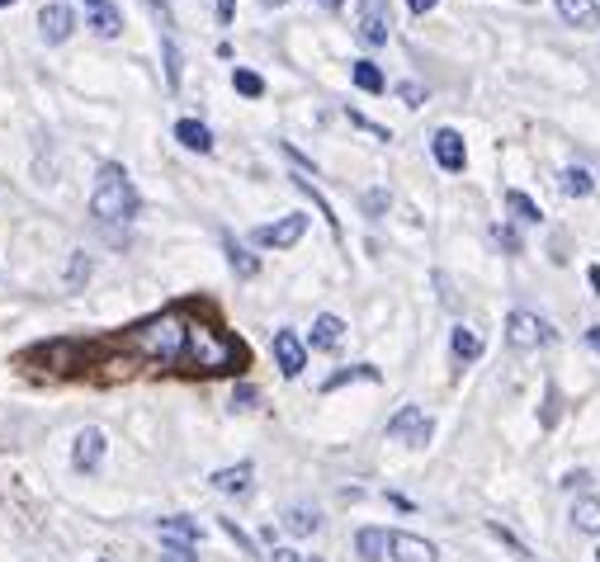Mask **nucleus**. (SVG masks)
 Segmentation results:
<instances>
[{
  "label": "nucleus",
  "instance_id": "nucleus-1",
  "mask_svg": "<svg viewBox=\"0 0 600 562\" xmlns=\"http://www.w3.org/2000/svg\"><path fill=\"white\" fill-rule=\"evenodd\" d=\"M129 346L137 355H147L152 364H180L185 350H189V322L180 317V312H162V317L137 326V331L129 336Z\"/></svg>",
  "mask_w": 600,
  "mask_h": 562
},
{
  "label": "nucleus",
  "instance_id": "nucleus-2",
  "mask_svg": "<svg viewBox=\"0 0 600 562\" xmlns=\"http://www.w3.org/2000/svg\"><path fill=\"white\" fill-rule=\"evenodd\" d=\"M90 217L104 227L137 217V190L123 166H114V161L100 166V180H95V194H90Z\"/></svg>",
  "mask_w": 600,
  "mask_h": 562
},
{
  "label": "nucleus",
  "instance_id": "nucleus-3",
  "mask_svg": "<svg viewBox=\"0 0 600 562\" xmlns=\"http://www.w3.org/2000/svg\"><path fill=\"white\" fill-rule=\"evenodd\" d=\"M236 355H242V350H236L232 340L218 336L213 326H195V322H189V350H185V359H189L195 369L218 373V369H227Z\"/></svg>",
  "mask_w": 600,
  "mask_h": 562
},
{
  "label": "nucleus",
  "instance_id": "nucleus-4",
  "mask_svg": "<svg viewBox=\"0 0 600 562\" xmlns=\"http://www.w3.org/2000/svg\"><path fill=\"white\" fill-rule=\"evenodd\" d=\"M142 5L152 10V20L156 29H162V57H166V86L176 90L180 86V67H185V57H180V24H176V10H170V0H142Z\"/></svg>",
  "mask_w": 600,
  "mask_h": 562
},
{
  "label": "nucleus",
  "instance_id": "nucleus-5",
  "mask_svg": "<svg viewBox=\"0 0 600 562\" xmlns=\"http://www.w3.org/2000/svg\"><path fill=\"white\" fill-rule=\"evenodd\" d=\"M507 340L515 350H534V346H548V340H554V326H548L544 317H534V312H511Z\"/></svg>",
  "mask_w": 600,
  "mask_h": 562
},
{
  "label": "nucleus",
  "instance_id": "nucleus-6",
  "mask_svg": "<svg viewBox=\"0 0 600 562\" xmlns=\"http://www.w3.org/2000/svg\"><path fill=\"white\" fill-rule=\"evenodd\" d=\"M392 34V10L388 0H359V43H369V48H384Z\"/></svg>",
  "mask_w": 600,
  "mask_h": 562
},
{
  "label": "nucleus",
  "instance_id": "nucleus-7",
  "mask_svg": "<svg viewBox=\"0 0 600 562\" xmlns=\"http://www.w3.org/2000/svg\"><path fill=\"white\" fill-rule=\"evenodd\" d=\"M431 430H435V426H431V416H425L421 407H402L398 416L388 420V435H392V440H407V445H416V449L431 440Z\"/></svg>",
  "mask_w": 600,
  "mask_h": 562
},
{
  "label": "nucleus",
  "instance_id": "nucleus-8",
  "mask_svg": "<svg viewBox=\"0 0 600 562\" xmlns=\"http://www.w3.org/2000/svg\"><path fill=\"white\" fill-rule=\"evenodd\" d=\"M303 232H308V217L303 213H289V217H279V223H270V227H256V241L284 251V246H293Z\"/></svg>",
  "mask_w": 600,
  "mask_h": 562
},
{
  "label": "nucleus",
  "instance_id": "nucleus-9",
  "mask_svg": "<svg viewBox=\"0 0 600 562\" xmlns=\"http://www.w3.org/2000/svg\"><path fill=\"white\" fill-rule=\"evenodd\" d=\"M86 5V29H95L100 38H119L123 34V14L114 0H81Z\"/></svg>",
  "mask_w": 600,
  "mask_h": 562
},
{
  "label": "nucleus",
  "instance_id": "nucleus-10",
  "mask_svg": "<svg viewBox=\"0 0 600 562\" xmlns=\"http://www.w3.org/2000/svg\"><path fill=\"white\" fill-rule=\"evenodd\" d=\"M275 364L284 379H298L308 364V350H303V340H298L293 331H275Z\"/></svg>",
  "mask_w": 600,
  "mask_h": 562
},
{
  "label": "nucleus",
  "instance_id": "nucleus-11",
  "mask_svg": "<svg viewBox=\"0 0 600 562\" xmlns=\"http://www.w3.org/2000/svg\"><path fill=\"white\" fill-rule=\"evenodd\" d=\"M100 459H104V430L86 426L81 435H76V449H71V468H76V473H95V468H100Z\"/></svg>",
  "mask_w": 600,
  "mask_h": 562
},
{
  "label": "nucleus",
  "instance_id": "nucleus-12",
  "mask_svg": "<svg viewBox=\"0 0 600 562\" xmlns=\"http://www.w3.org/2000/svg\"><path fill=\"white\" fill-rule=\"evenodd\" d=\"M431 151H435V161L445 166V170H464L468 166V151H464V137L454 133V128H440L431 137Z\"/></svg>",
  "mask_w": 600,
  "mask_h": 562
},
{
  "label": "nucleus",
  "instance_id": "nucleus-13",
  "mask_svg": "<svg viewBox=\"0 0 600 562\" xmlns=\"http://www.w3.org/2000/svg\"><path fill=\"white\" fill-rule=\"evenodd\" d=\"M388 553L398 558V562H440L435 543H431V539H421V535H392Z\"/></svg>",
  "mask_w": 600,
  "mask_h": 562
},
{
  "label": "nucleus",
  "instance_id": "nucleus-14",
  "mask_svg": "<svg viewBox=\"0 0 600 562\" xmlns=\"http://www.w3.org/2000/svg\"><path fill=\"white\" fill-rule=\"evenodd\" d=\"M38 29H43V38H47V43H67V38H71V29H76V14H71L67 5H43Z\"/></svg>",
  "mask_w": 600,
  "mask_h": 562
},
{
  "label": "nucleus",
  "instance_id": "nucleus-15",
  "mask_svg": "<svg viewBox=\"0 0 600 562\" xmlns=\"http://www.w3.org/2000/svg\"><path fill=\"white\" fill-rule=\"evenodd\" d=\"M156 535H162V543H170V549H195L199 525L185 520V515H170V520H156Z\"/></svg>",
  "mask_w": 600,
  "mask_h": 562
},
{
  "label": "nucleus",
  "instance_id": "nucleus-16",
  "mask_svg": "<svg viewBox=\"0 0 600 562\" xmlns=\"http://www.w3.org/2000/svg\"><path fill=\"white\" fill-rule=\"evenodd\" d=\"M558 5V14L573 29H600V5L596 0H554Z\"/></svg>",
  "mask_w": 600,
  "mask_h": 562
},
{
  "label": "nucleus",
  "instance_id": "nucleus-17",
  "mask_svg": "<svg viewBox=\"0 0 600 562\" xmlns=\"http://www.w3.org/2000/svg\"><path fill=\"white\" fill-rule=\"evenodd\" d=\"M251 477H256V468H251V463H236V468L213 473V487L223 492V496H246V492H251Z\"/></svg>",
  "mask_w": 600,
  "mask_h": 562
},
{
  "label": "nucleus",
  "instance_id": "nucleus-18",
  "mask_svg": "<svg viewBox=\"0 0 600 562\" xmlns=\"http://www.w3.org/2000/svg\"><path fill=\"white\" fill-rule=\"evenodd\" d=\"M388 543H392L388 529H359V535H355V549H359V558H365V562H384Z\"/></svg>",
  "mask_w": 600,
  "mask_h": 562
},
{
  "label": "nucleus",
  "instance_id": "nucleus-19",
  "mask_svg": "<svg viewBox=\"0 0 600 562\" xmlns=\"http://www.w3.org/2000/svg\"><path fill=\"white\" fill-rule=\"evenodd\" d=\"M341 336H345V322L331 317V312H322V317L312 322V346H318V350H336Z\"/></svg>",
  "mask_w": 600,
  "mask_h": 562
},
{
  "label": "nucleus",
  "instance_id": "nucleus-20",
  "mask_svg": "<svg viewBox=\"0 0 600 562\" xmlns=\"http://www.w3.org/2000/svg\"><path fill=\"white\" fill-rule=\"evenodd\" d=\"M176 137H180V147H189V151H213V133L203 128L199 119H180L176 123Z\"/></svg>",
  "mask_w": 600,
  "mask_h": 562
},
{
  "label": "nucleus",
  "instance_id": "nucleus-21",
  "mask_svg": "<svg viewBox=\"0 0 600 562\" xmlns=\"http://www.w3.org/2000/svg\"><path fill=\"white\" fill-rule=\"evenodd\" d=\"M449 350H454V359H459V364H473V359L482 355V340H478V331H468V326H454Z\"/></svg>",
  "mask_w": 600,
  "mask_h": 562
},
{
  "label": "nucleus",
  "instance_id": "nucleus-22",
  "mask_svg": "<svg viewBox=\"0 0 600 562\" xmlns=\"http://www.w3.org/2000/svg\"><path fill=\"white\" fill-rule=\"evenodd\" d=\"M558 184H563V194H573V199H587V194L596 190V180H591L581 166H567L563 176H558Z\"/></svg>",
  "mask_w": 600,
  "mask_h": 562
},
{
  "label": "nucleus",
  "instance_id": "nucleus-23",
  "mask_svg": "<svg viewBox=\"0 0 600 562\" xmlns=\"http://www.w3.org/2000/svg\"><path fill=\"white\" fill-rule=\"evenodd\" d=\"M573 525L581 529V535H600V502H591V496H587V502H577L573 506Z\"/></svg>",
  "mask_w": 600,
  "mask_h": 562
},
{
  "label": "nucleus",
  "instance_id": "nucleus-24",
  "mask_svg": "<svg viewBox=\"0 0 600 562\" xmlns=\"http://www.w3.org/2000/svg\"><path fill=\"white\" fill-rule=\"evenodd\" d=\"M359 379H365V383H378V369H374V364H355V369H341L336 379H326L322 387H326V393H336V387H345V383H359Z\"/></svg>",
  "mask_w": 600,
  "mask_h": 562
},
{
  "label": "nucleus",
  "instance_id": "nucleus-25",
  "mask_svg": "<svg viewBox=\"0 0 600 562\" xmlns=\"http://www.w3.org/2000/svg\"><path fill=\"white\" fill-rule=\"evenodd\" d=\"M284 525H289V535H318V510H308V506H293L289 515H284Z\"/></svg>",
  "mask_w": 600,
  "mask_h": 562
},
{
  "label": "nucleus",
  "instance_id": "nucleus-26",
  "mask_svg": "<svg viewBox=\"0 0 600 562\" xmlns=\"http://www.w3.org/2000/svg\"><path fill=\"white\" fill-rule=\"evenodd\" d=\"M507 204H511V213L520 217V223H540V217H544V213H540V204H534L530 194H520V190H511V194H507Z\"/></svg>",
  "mask_w": 600,
  "mask_h": 562
},
{
  "label": "nucleus",
  "instance_id": "nucleus-27",
  "mask_svg": "<svg viewBox=\"0 0 600 562\" xmlns=\"http://www.w3.org/2000/svg\"><path fill=\"white\" fill-rule=\"evenodd\" d=\"M355 86L369 90V95H378V90H384V71H378L374 61H355Z\"/></svg>",
  "mask_w": 600,
  "mask_h": 562
},
{
  "label": "nucleus",
  "instance_id": "nucleus-28",
  "mask_svg": "<svg viewBox=\"0 0 600 562\" xmlns=\"http://www.w3.org/2000/svg\"><path fill=\"white\" fill-rule=\"evenodd\" d=\"M232 86L242 90L246 100H260V95H265V81H260L256 71H246V67H236V71H232Z\"/></svg>",
  "mask_w": 600,
  "mask_h": 562
},
{
  "label": "nucleus",
  "instance_id": "nucleus-29",
  "mask_svg": "<svg viewBox=\"0 0 600 562\" xmlns=\"http://www.w3.org/2000/svg\"><path fill=\"white\" fill-rule=\"evenodd\" d=\"M90 274H95V265H90V256H86V251H76V256H71V265H67V284H71V289H81V284H86V279H90Z\"/></svg>",
  "mask_w": 600,
  "mask_h": 562
},
{
  "label": "nucleus",
  "instance_id": "nucleus-30",
  "mask_svg": "<svg viewBox=\"0 0 600 562\" xmlns=\"http://www.w3.org/2000/svg\"><path fill=\"white\" fill-rule=\"evenodd\" d=\"M227 256H232V270H242L246 279L260 270V265H256V256H246V251H242V246H236V241H227Z\"/></svg>",
  "mask_w": 600,
  "mask_h": 562
},
{
  "label": "nucleus",
  "instance_id": "nucleus-31",
  "mask_svg": "<svg viewBox=\"0 0 600 562\" xmlns=\"http://www.w3.org/2000/svg\"><path fill=\"white\" fill-rule=\"evenodd\" d=\"M388 204H392V199H388V190H369V194H365V213H369V217L388 213Z\"/></svg>",
  "mask_w": 600,
  "mask_h": 562
},
{
  "label": "nucleus",
  "instance_id": "nucleus-32",
  "mask_svg": "<svg viewBox=\"0 0 600 562\" xmlns=\"http://www.w3.org/2000/svg\"><path fill=\"white\" fill-rule=\"evenodd\" d=\"M398 95H402L407 104H421V100H425V86H416V81H402V86H398Z\"/></svg>",
  "mask_w": 600,
  "mask_h": 562
},
{
  "label": "nucleus",
  "instance_id": "nucleus-33",
  "mask_svg": "<svg viewBox=\"0 0 600 562\" xmlns=\"http://www.w3.org/2000/svg\"><path fill=\"white\" fill-rule=\"evenodd\" d=\"M440 5V0H407V10H412V14H431Z\"/></svg>",
  "mask_w": 600,
  "mask_h": 562
},
{
  "label": "nucleus",
  "instance_id": "nucleus-34",
  "mask_svg": "<svg viewBox=\"0 0 600 562\" xmlns=\"http://www.w3.org/2000/svg\"><path fill=\"white\" fill-rule=\"evenodd\" d=\"M232 14H236V0H218V20L232 24Z\"/></svg>",
  "mask_w": 600,
  "mask_h": 562
},
{
  "label": "nucleus",
  "instance_id": "nucleus-35",
  "mask_svg": "<svg viewBox=\"0 0 600 562\" xmlns=\"http://www.w3.org/2000/svg\"><path fill=\"white\" fill-rule=\"evenodd\" d=\"M236 402H242V407H246V402H256V387H236V393H232V407H236Z\"/></svg>",
  "mask_w": 600,
  "mask_h": 562
},
{
  "label": "nucleus",
  "instance_id": "nucleus-36",
  "mask_svg": "<svg viewBox=\"0 0 600 562\" xmlns=\"http://www.w3.org/2000/svg\"><path fill=\"white\" fill-rule=\"evenodd\" d=\"M587 482H591L587 473H567V477H563V487H587Z\"/></svg>",
  "mask_w": 600,
  "mask_h": 562
},
{
  "label": "nucleus",
  "instance_id": "nucleus-37",
  "mask_svg": "<svg viewBox=\"0 0 600 562\" xmlns=\"http://www.w3.org/2000/svg\"><path fill=\"white\" fill-rule=\"evenodd\" d=\"M587 346L600 355V326H591V331H587Z\"/></svg>",
  "mask_w": 600,
  "mask_h": 562
},
{
  "label": "nucleus",
  "instance_id": "nucleus-38",
  "mask_svg": "<svg viewBox=\"0 0 600 562\" xmlns=\"http://www.w3.org/2000/svg\"><path fill=\"white\" fill-rule=\"evenodd\" d=\"M275 562H298V553L293 549H275Z\"/></svg>",
  "mask_w": 600,
  "mask_h": 562
},
{
  "label": "nucleus",
  "instance_id": "nucleus-39",
  "mask_svg": "<svg viewBox=\"0 0 600 562\" xmlns=\"http://www.w3.org/2000/svg\"><path fill=\"white\" fill-rule=\"evenodd\" d=\"M587 279H591V289L600 293V265H591V270H587Z\"/></svg>",
  "mask_w": 600,
  "mask_h": 562
},
{
  "label": "nucleus",
  "instance_id": "nucleus-40",
  "mask_svg": "<svg viewBox=\"0 0 600 562\" xmlns=\"http://www.w3.org/2000/svg\"><path fill=\"white\" fill-rule=\"evenodd\" d=\"M322 5H326V10H341V0H322Z\"/></svg>",
  "mask_w": 600,
  "mask_h": 562
},
{
  "label": "nucleus",
  "instance_id": "nucleus-41",
  "mask_svg": "<svg viewBox=\"0 0 600 562\" xmlns=\"http://www.w3.org/2000/svg\"><path fill=\"white\" fill-rule=\"evenodd\" d=\"M265 5H284V0H265Z\"/></svg>",
  "mask_w": 600,
  "mask_h": 562
},
{
  "label": "nucleus",
  "instance_id": "nucleus-42",
  "mask_svg": "<svg viewBox=\"0 0 600 562\" xmlns=\"http://www.w3.org/2000/svg\"><path fill=\"white\" fill-rule=\"evenodd\" d=\"M308 562H322V558H308Z\"/></svg>",
  "mask_w": 600,
  "mask_h": 562
},
{
  "label": "nucleus",
  "instance_id": "nucleus-43",
  "mask_svg": "<svg viewBox=\"0 0 600 562\" xmlns=\"http://www.w3.org/2000/svg\"><path fill=\"white\" fill-rule=\"evenodd\" d=\"M0 5H10V0H0Z\"/></svg>",
  "mask_w": 600,
  "mask_h": 562
}]
</instances>
